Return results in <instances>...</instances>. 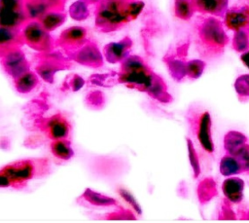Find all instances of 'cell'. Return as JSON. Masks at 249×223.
<instances>
[{
	"mask_svg": "<svg viewBox=\"0 0 249 223\" xmlns=\"http://www.w3.org/2000/svg\"><path fill=\"white\" fill-rule=\"evenodd\" d=\"M195 42L201 56L212 58L221 56L229 42L224 23L213 16L197 18L195 23Z\"/></svg>",
	"mask_w": 249,
	"mask_h": 223,
	"instance_id": "cell-1",
	"label": "cell"
},
{
	"mask_svg": "<svg viewBox=\"0 0 249 223\" xmlns=\"http://www.w3.org/2000/svg\"><path fill=\"white\" fill-rule=\"evenodd\" d=\"M1 170L11 178L14 187H21L29 180L48 172L49 163L46 159L20 160L5 166Z\"/></svg>",
	"mask_w": 249,
	"mask_h": 223,
	"instance_id": "cell-2",
	"label": "cell"
},
{
	"mask_svg": "<svg viewBox=\"0 0 249 223\" xmlns=\"http://www.w3.org/2000/svg\"><path fill=\"white\" fill-rule=\"evenodd\" d=\"M126 4L121 0H105L96 10V25L109 31L129 21Z\"/></svg>",
	"mask_w": 249,
	"mask_h": 223,
	"instance_id": "cell-3",
	"label": "cell"
},
{
	"mask_svg": "<svg viewBox=\"0 0 249 223\" xmlns=\"http://www.w3.org/2000/svg\"><path fill=\"white\" fill-rule=\"evenodd\" d=\"M20 34L22 41L36 50L45 51L51 47L52 40L49 31H47L38 20L26 22Z\"/></svg>",
	"mask_w": 249,
	"mask_h": 223,
	"instance_id": "cell-4",
	"label": "cell"
},
{
	"mask_svg": "<svg viewBox=\"0 0 249 223\" xmlns=\"http://www.w3.org/2000/svg\"><path fill=\"white\" fill-rule=\"evenodd\" d=\"M38 126L51 140L68 138L71 132L70 123L60 113L43 118Z\"/></svg>",
	"mask_w": 249,
	"mask_h": 223,
	"instance_id": "cell-5",
	"label": "cell"
},
{
	"mask_svg": "<svg viewBox=\"0 0 249 223\" xmlns=\"http://www.w3.org/2000/svg\"><path fill=\"white\" fill-rule=\"evenodd\" d=\"M224 25L233 31L249 30V4H240L228 8L224 16Z\"/></svg>",
	"mask_w": 249,
	"mask_h": 223,
	"instance_id": "cell-6",
	"label": "cell"
},
{
	"mask_svg": "<svg viewBox=\"0 0 249 223\" xmlns=\"http://www.w3.org/2000/svg\"><path fill=\"white\" fill-rule=\"evenodd\" d=\"M1 57L5 71L13 78L16 79L28 71V62L23 53L18 48L9 51Z\"/></svg>",
	"mask_w": 249,
	"mask_h": 223,
	"instance_id": "cell-7",
	"label": "cell"
},
{
	"mask_svg": "<svg viewBox=\"0 0 249 223\" xmlns=\"http://www.w3.org/2000/svg\"><path fill=\"white\" fill-rule=\"evenodd\" d=\"M188 46L184 45L180 47V50L176 54L167 55L164 57V61L169 69L170 75L177 81H182L187 77V63L188 60L184 58Z\"/></svg>",
	"mask_w": 249,
	"mask_h": 223,
	"instance_id": "cell-8",
	"label": "cell"
},
{
	"mask_svg": "<svg viewBox=\"0 0 249 223\" xmlns=\"http://www.w3.org/2000/svg\"><path fill=\"white\" fill-rule=\"evenodd\" d=\"M196 128V135L201 146L209 153L214 150V145L211 137V118L207 111L201 112L196 116V121H195Z\"/></svg>",
	"mask_w": 249,
	"mask_h": 223,
	"instance_id": "cell-9",
	"label": "cell"
},
{
	"mask_svg": "<svg viewBox=\"0 0 249 223\" xmlns=\"http://www.w3.org/2000/svg\"><path fill=\"white\" fill-rule=\"evenodd\" d=\"M195 11L202 15L224 17L228 8L229 0H191Z\"/></svg>",
	"mask_w": 249,
	"mask_h": 223,
	"instance_id": "cell-10",
	"label": "cell"
},
{
	"mask_svg": "<svg viewBox=\"0 0 249 223\" xmlns=\"http://www.w3.org/2000/svg\"><path fill=\"white\" fill-rule=\"evenodd\" d=\"M74 58L82 64L92 67H98L102 65L103 62L102 56L97 47L91 43H87L86 45H83V47H80L75 53Z\"/></svg>",
	"mask_w": 249,
	"mask_h": 223,
	"instance_id": "cell-11",
	"label": "cell"
},
{
	"mask_svg": "<svg viewBox=\"0 0 249 223\" xmlns=\"http://www.w3.org/2000/svg\"><path fill=\"white\" fill-rule=\"evenodd\" d=\"M25 10H12L0 6V25L18 29L23 26L27 20Z\"/></svg>",
	"mask_w": 249,
	"mask_h": 223,
	"instance_id": "cell-12",
	"label": "cell"
},
{
	"mask_svg": "<svg viewBox=\"0 0 249 223\" xmlns=\"http://www.w3.org/2000/svg\"><path fill=\"white\" fill-rule=\"evenodd\" d=\"M22 42L21 34L18 29L0 25V56H3L6 53L15 48H18Z\"/></svg>",
	"mask_w": 249,
	"mask_h": 223,
	"instance_id": "cell-13",
	"label": "cell"
},
{
	"mask_svg": "<svg viewBox=\"0 0 249 223\" xmlns=\"http://www.w3.org/2000/svg\"><path fill=\"white\" fill-rule=\"evenodd\" d=\"M131 48V41L129 38H124L120 42L110 43L104 48V55L108 61L115 63L124 60L127 57V54Z\"/></svg>",
	"mask_w": 249,
	"mask_h": 223,
	"instance_id": "cell-14",
	"label": "cell"
},
{
	"mask_svg": "<svg viewBox=\"0 0 249 223\" xmlns=\"http://www.w3.org/2000/svg\"><path fill=\"white\" fill-rule=\"evenodd\" d=\"M87 38V30L84 27L73 26L62 32L59 38V43L67 48L76 49L82 47Z\"/></svg>",
	"mask_w": 249,
	"mask_h": 223,
	"instance_id": "cell-15",
	"label": "cell"
},
{
	"mask_svg": "<svg viewBox=\"0 0 249 223\" xmlns=\"http://www.w3.org/2000/svg\"><path fill=\"white\" fill-rule=\"evenodd\" d=\"M81 199L89 204V205H93L96 207H119L121 206L119 202L107 195L102 193L93 191L89 188L86 189L81 196Z\"/></svg>",
	"mask_w": 249,
	"mask_h": 223,
	"instance_id": "cell-16",
	"label": "cell"
},
{
	"mask_svg": "<svg viewBox=\"0 0 249 223\" xmlns=\"http://www.w3.org/2000/svg\"><path fill=\"white\" fill-rule=\"evenodd\" d=\"M223 193L231 203H239L243 198L244 182L237 177H230L226 179L222 185Z\"/></svg>",
	"mask_w": 249,
	"mask_h": 223,
	"instance_id": "cell-17",
	"label": "cell"
},
{
	"mask_svg": "<svg viewBox=\"0 0 249 223\" xmlns=\"http://www.w3.org/2000/svg\"><path fill=\"white\" fill-rule=\"evenodd\" d=\"M51 152L53 155L62 161L70 160L74 156V150L71 146V141L68 138L51 140Z\"/></svg>",
	"mask_w": 249,
	"mask_h": 223,
	"instance_id": "cell-18",
	"label": "cell"
},
{
	"mask_svg": "<svg viewBox=\"0 0 249 223\" xmlns=\"http://www.w3.org/2000/svg\"><path fill=\"white\" fill-rule=\"evenodd\" d=\"M220 171L223 175L231 176L240 172H244L241 164L234 155L228 154L223 157L220 163Z\"/></svg>",
	"mask_w": 249,
	"mask_h": 223,
	"instance_id": "cell-19",
	"label": "cell"
},
{
	"mask_svg": "<svg viewBox=\"0 0 249 223\" xmlns=\"http://www.w3.org/2000/svg\"><path fill=\"white\" fill-rule=\"evenodd\" d=\"M38 84L37 75L31 71H26L15 79V85L19 93L31 92Z\"/></svg>",
	"mask_w": 249,
	"mask_h": 223,
	"instance_id": "cell-20",
	"label": "cell"
},
{
	"mask_svg": "<svg viewBox=\"0 0 249 223\" xmlns=\"http://www.w3.org/2000/svg\"><path fill=\"white\" fill-rule=\"evenodd\" d=\"M65 19V15L55 11L47 12L42 18L38 19V21L42 24V26L47 30L51 31L55 29L57 26L61 25Z\"/></svg>",
	"mask_w": 249,
	"mask_h": 223,
	"instance_id": "cell-21",
	"label": "cell"
},
{
	"mask_svg": "<svg viewBox=\"0 0 249 223\" xmlns=\"http://www.w3.org/2000/svg\"><path fill=\"white\" fill-rule=\"evenodd\" d=\"M246 143V137L238 131H230L225 136V149L228 154L235 153Z\"/></svg>",
	"mask_w": 249,
	"mask_h": 223,
	"instance_id": "cell-22",
	"label": "cell"
},
{
	"mask_svg": "<svg viewBox=\"0 0 249 223\" xmlns=\"http://www.w3.org/2000/svg\"><path fill=\"white\" fill-rule=\"evenodd\" d=\"M196 11L191 0H175L174 15L183 20H189L193 18Z\"/></svg>",
	"mask_w": 249,
	"mask_h": 223,
	"instance_id": "cell-23",
	"label": "cell"
},
{
	"mask_svg": "<svg viewBox=\"0 0 249 223\" xmlns=\"http://www.w3.org/2000/svg\"><path fill=\"white\" fill-rule=\"evenodd\" d=\"M232 48L237 53H244L249 50V30L240 29L234 31L232 38Z\"/></svg>",
	"mask_w": 249,
	"mask_h": 223,
	"instance_id": "cell-24",
	"label": "cell"
},
{
	"mask_svg": "<svg viewBox=\"0 0 249 223\" xmlns=\"http://www.w3.org/2000/svg\"><path fill=\"white\" fill-rule=\"evenodd\" d=\"M234 89L241 100L249 98V74L239 76L234 82Z\"/></svg>",
	"mask_w": 249,
	"mask_h": 223,
	"instance_id": "cell-25",
	"label": "cell"
},
{
	"mask_svg": "<svg viewBox=\"0 0 249 223\" xmlns=\"http://www.w3.org/2000/svg\"><path fill=\"white\" fill-rule=\"evenodd\" d=\"M205 68V62L200 59H191L187 63V77L190 79H197Z\"/></svg>",
	"mask_w": 249,
	"mask_h": 223,
	"instance_id": "cell-26",
	"label": "cell"
},
{
	"mask_svg": "<svg viewBox=\"0 0 249 223\" xmlns=\"http://www.w3.org/2000/svg\"><path fill=\"white\" fill-rule=\"evenodd\" d=\"M57 69L58 67L54 64V62L49 60L47 62L40 64L37 67V72L44 80H46L47 82H52L53 78V74Z\"/></svg>",
	"mask_w": 249,
	"mask_h": 223,
	"instance_id": "cell-27",
	"label": "cell"
},
{
	"mask_svg": "<svg viewBox=\"0 0 249 223\" xmlns=\"http://www.w3.org/2000/svg\"><path fill=\"white\" fill-rule=\"evenodd\" d=\"M105 219L108 220H134L136 219V216L134 213H132L128 209H124L122 206L117 207L115 211H111L104 215Z\"/></svg>",
	"mask_w": 249,
	"mask_h": 223,
	"instance_id": "cell-28",
	"label": "cell"
},
{
	"mask_svg": "<svg viewBox=\"0 0 249 223\" xmlns=\"http://www.w3.org/2000/svg\"><path fill=\"white\" fill-rule=\"evenodd\" d=\"M117 193L119 194V196L126 203L130 205V207L133 209V211L137 214H141V207L139 205V204L137 203L136 199L134 198V196L126 189L124 188H118L117 189Z\"/></svg>",
	"mask_w": 249,
	"mask_h": 223,
	"instance_id": "cell-29",
	"label": "cell"
},
{
	"mask_svg": "<svg viewBox=\"0 0 249 223\" xmlns=\"http://www.w3.org/2000/svg\"><path fill=\"white\" fill-rule=\"evenodd\" d=\"M70 14H71L73 19L81 20V19H86L88 17L89 12H88L87 7L84 4L76 3L70 9Z\"/></svg>",
	"mask_w": 249,
	"mask_h": 223,
	"instance_id": "cell-30",
	"label": "cell"
},
{
	"mask_svg": "<svg viewBox=\"0 0 249 223\" xmlns=\"http://www.w3.org/2000/svg\"><path fill=\"white\" fill-rule=\"evenodd\" d=\"M212 181L208 180V181H204L203 183H201V185L199 186V198L202 201H206L211 199L213 195L212 190H214V184L211 185Z\"/></svg>",
	"mask_w": 249,
	"mask_h": 223,
	"instance_id": "cell-31",
	"label": "cell"
},
{
	"mask_svg": "<svg viewBox=\"0 0 249 223\" xmlns=\"http://www.w3.org/2000/svg\"><path fill=\"white\" fill-rule=\"evenodd\" d=\"M188 146H189V158H190V162H191V165L193 167V169H194V174L195 176L196 177L199 172H200V167H199V163H198V158L196 154V151L195 149L193 148V144L192 142L190 141V139H188Z\"/></svg>",
	"mask_w": 249,
	"mask_h": 223,
	"instance_id": "cell-32",
	"label": "cell"
},
{
	"mask_svg": "<svg viewBox=\"0 0 249 223\" xmlns=\"http://www.w3.org/2000/svg\"><path fill=\"white\" fill-rule=\"evenodd\" d=\"M0 6L12 10H24L21 0H0Z\"/></svg>",
	"mask_w": 249,
	"mask_h": 223,
	"instance_id": "cell-33",
	"label": "cell"
},
{
	"mask_svg": "<svg viewBox=\"0 0 249 223\" xmlns=\"http://www.w3.org/2000/svg\"><path fill=\"white\" fill-rule=\"evenodd\" d=\"M8 187H14L13 181L6 173H4L0 169V188H8Z\"/></svg>",
	"mask_w": 249,
	"mask_h": 223,
	"instance_id": "cell-34",
	"label": "cell"
},
{
	"mask_svg": "<svg viewBox=\"0 0 249 223\" xmlns=\"http://www.w3.org/2000/svg\"><path fill=\"white\" fill-rule=\"evenodd\" d=\"M83 85H84V80L78 75H75L73 77V79L71 80V83H70V86L74 91L79 90L80 88L83 87Z\"/></svg>",
	"mask_w": 249,
	"mask_h": 223,
	"instance_id": "cell-35",
	"label": "cell"
},
{
	"mask_svg": "<svg viewBox=\"0 0 249 223\" xmlns=\"http://www.w3.org/2000/svg\"><path fill=\"white\" fill-rule=\"evenodd\" d=\"M240 59L244 63V65L249 69V50H247L246 52L241 54Z\"/></svg>",
	"mask_w": 249,
	"mask_h": 223,
	"instance_id": "cell-36",
	"label": "cell"
},
{
	"mask_svg": "<svg viewBox=\"0 0 249 223\" xmlns=\"http://www.w3.org/2000/svg\"><path fill=\"white\" fill-rule=\"evenodd\" d=\"M248 217H249V214H248Z\"/></svg>",
	"mask_w": 249,
	"mask_h": 223,
	"instance_id": "cell-37",
	"label": "cell"
}]
</instances>
